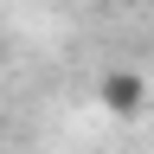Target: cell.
Wrapping results in <instances>:
<instances>
[{
  "label": "cell",
  "instance_id": "1",
  "mask_svg": "<svg viewBox=\"0 0 154 154\" xmlns=\"http://www.w3.org/2000/svg\"><path fill=\"white\" fill-rule=\"evenodd\" d=\"M96 96H103L109 116L135 122V116L148 109V77H141V71H103V77H96Z\"/></svg>",
  "mask_w": 154,
  "mask_h": 154
}]
</instances>
